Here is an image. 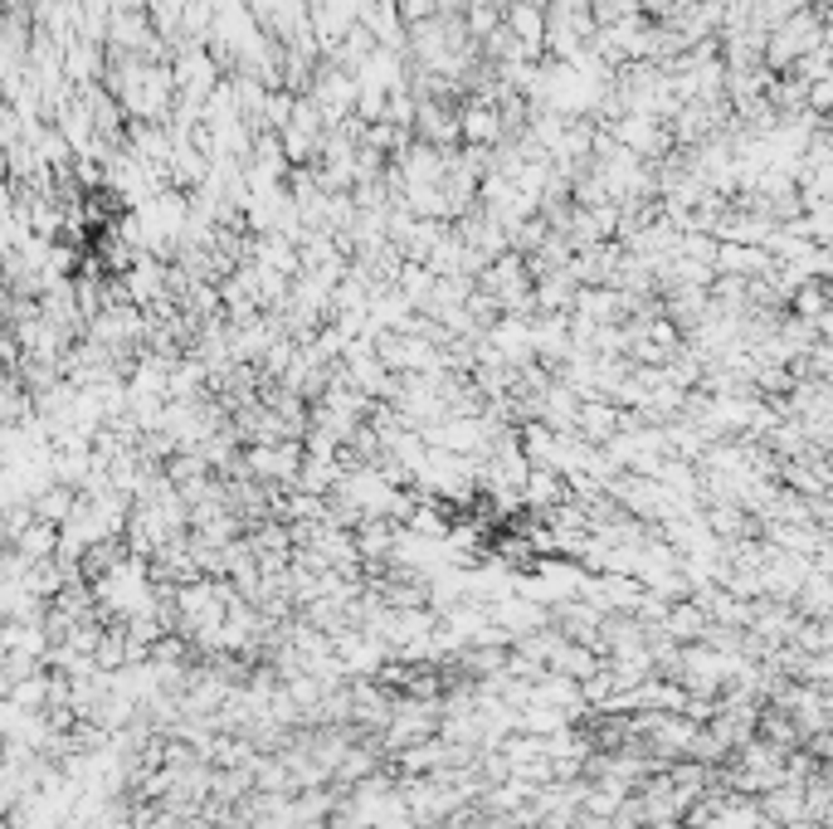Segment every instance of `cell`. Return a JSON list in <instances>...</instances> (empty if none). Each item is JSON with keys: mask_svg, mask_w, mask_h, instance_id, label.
<instances>
[{"mask_svg": "<svg viewBox=\"0 0 833 829\" xmlns=\"http://www.w3.org/2000/svg\"><path fill=\"white\" fill-rule=\"evenodd\" d=\"M303 463L307 454L293 444V439H278V444H254L249 454H244V469L258 483H293V478H303Z\"/></svg>", "mask_w": 833, "mask_h": 829, "instance_id": "cell-1", "label": "cell"}]
</instances>
